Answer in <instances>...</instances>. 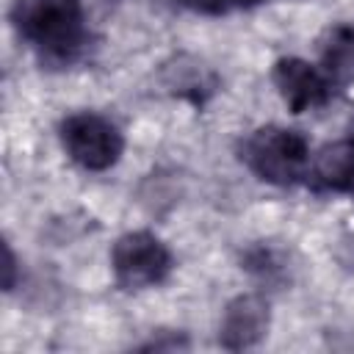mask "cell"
<instances>
[{"instance_id":"cell-2","label":"cell","mask_w":354,"mask_h":354,"mask_svg":"<svg viewBox=\"0 0 354 354\" xmlns=\"http://www.w3.org/2000/svg\"><path fill=\"white\" fill-rule=\"evenodd\" d=\"M241 160L263 183L288 188L310 174V144L299 130L266 124L241 141Z\"/></svg>"},{"instance_id":"cell-11","label":"cell","mask_w":354,"mask_h":354,"mask_svg":"<svg viewBox=\"0 0 354 354\" xmlns=\"http://www.w3.org/2000/svg\"><path fill=\"white\" fill-rule=\"evenodd\" d=\"M14 271H17V257L11 246H6V290H14Z\"/></svg>"},{"instance_id":"cell-10","label":"cell","mask_w":354,"mask_h":354,"mask_svg":"<svg viewBox=\"0 0 354 354\" xmlns=\"http://www.w3.org/2000/svg\"><path fill=\"white\" fill-rule=\"evenodd\" d=\"M177 3L196 14H224V11L235 8V0H177Z\"/></svg>"},{"instance_id":"cell-6","label":"cell","mask_w":354,"mask_h":354,"mask_svg":"<svg viewBox=\"0 0 354 354\" xmlns=\"http://www.w3.org/2000/svg\"><path fill=\"white\" fill-rule=\"evenodd\" d=\"M271 324V304L263 293H241L227 301L221 326H218V343L227 351H241L257 346L268 335Z\"/></svg>"},{"instance_id":"cell-1","label":"cell","mask_w":354,"mask_h":354,"mask_svg":"<svg viewBox=\"0 0 354 354\" xmlns=\"http://www.w3.org/2000/svg\"><path fill=\"white\" fill-rule=\"evenodd\" d=\"M17 33L47 61L69 64L86 44L80 0H17L11 8Z\"/></svg>"},{"instance_id":"cell-13","label":"cell","mask_w":354,"mask_h":354,"mask_svg":"<svg viewBox=\"0 0 354 354\" xmlns=\"http://www.w3.org/2000/svg\"><path fill=\"white\" fill-rule=\"evenodd\" d=\"M348 196H354V180H351V185H348V191H346Z\"/></svg>"},{"instance_id":"cell-7","label":"cell","mask_w":354,"mask_h":354,"mask_svg":"<svg viewBox=\"0 0 354 354\" xmlns=\"http://www.w3.org/2000/svg\"><path fill=\"white\" fill-rule=\"evenodd\" d=\"M313 183L324 191H340L346 194L351 180H354V138H340L315 152L310 160V174Z\"/></svg>"},{"instance_id":"cell-12","label":"cell","mask_w":354,"mask_h":354,"mask_svg":"<svg viewBox=\"0 0 354 354\" xmlns=\"http://www.w3.org/2000/svg\"><path fill=\"white\" fill-rule=\"evenodd\" d=\"M254 3H263V0H235V8H246V6H254Z\"/></svg>"},{"instance_id":"cell-4","label":"cell","mask_w":354,"mask_h":354,"mask_svg":"<svg viewBox=\"0 0 354 354\" xmlns=\"http://www.w3.org/2000/svg\"><path fill=\"white\" fill-rule=\"evenodd\" d=\"M111 268L116 285L124 290L155 288L171 271V252L155 232L133 230L116 238L111 249Z\"/></svg>"},{"instance_id":"cell-14","label":"cell","mask_w":354,"mask_h":354,"mask_svg":"<svg viewBox=\"0 0 354 354\" xmlns=\"http://www.w3.org/2000/svg\"><path fill=\"white\" fill-rule=\"evenodd\" d=\"M348 138H354V122H351V130H348Z\"/></svg>"},{"instance_id":"cell-5","label":"cell","mask_w":354,"mask_h":354,"mask_svg":"<svg viewBox=\"0 0 354 354\" xmlns=\"http://www.w3.org/2000/svg\"><path fill=\"white\" fill-rule=\"evenodd\" d=\"M271 80L290 113L315 111V108L326 105L332 97V83L324 75V69L299 55L279 58L271 69Z\"/></svg>"},{"instance_id":"cell-8","label":"cell","mask_w":354,"mask_h":354,"mask_svg":"<svg viewBox=\"0 0 354 354\" xmlns=\"http://www.w3.org/2000/svg\"><path fill=\"white\" fill-rule=\"evenodd\" d=\"M321 69L332 86H354V28L335 25L321 41Z\"/></svg>"},{"instance_id":"cell-9","label":"cell","mask_w":354,"mask_h":354,"mask_svg":"<svg viewBox=\"0 0 354 354\" xmlns=\"http://www.w3.org/2000/svg\"><path fill=\"white\" fill-rule=\"evenodd\" d=\"M241 263H243L246 271H252L254 277H260V279H266V282L282 279V277L288 274V263H285L282 252H277V249L268 246V243H257V246L246 249V254H243Z\"/></svg>"},{"instance_id":"cell-3","label":"cell","mask_w":354,"mask_h":354,"mask_svg":"<svg viewBox=\"0 0 354 354\" xmlns=\"http://www.w3.org/2000/svg\"><path fill=\"white\" fill-rule=\"evenodd\" d=\"M61 147L64 152L86 171H105L111 169L124 149V138L119 133V127L94 111H77L69 113L61 127Z\"/></svg>"}]
</instances>
